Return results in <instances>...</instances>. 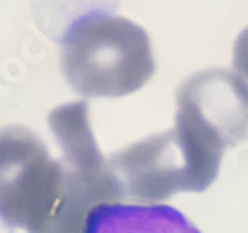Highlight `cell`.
<instances>
[{
  "label": "cell",
  "mask_w": 248,
  "mask_h": 233,
  "mask_svg": "<svg viewBox=\"0 0 248 233\" xmlns=\"http://www.w3.org/2000/svg\"><path fill=\"white\" fill-rule=\"evenodd\" d=\"M63 158H53L33 130H0V219L27 233H84L89 214L124 198L123 186L94 140L86 102L47 116Z\"/></svg>",
  "instance_id": "cell-1"
},
{
  "label": "cell",
  "mask_w": 248,
  "mask_h": 233,
  "mask_svg": "<svg viewBox=\"0 0 248 233\" xmlns=\"http://www.w3.org/2000/svg\"><path fill=\"white\" fill-rule=\"evenodd\" d=\"M60 67L72 90L86 99L135 93L155 72L149 33L128 18L89 13L62 39Z\"/></svg>",
  "instance_id": "cell-2"
},
{
  "label": "cell",
  "mask_w": 248,
  "mask_h": 233,
  "mask_svg": "<svg viewBox=\"0 0 248 233\" xmlns=\"http://www.w3.org/2000/svg\"><path fill=\"white\" fill-rule=\"evenodd\" d=\"M224 149L203 133L175 121L161 132L121 149L108 158L124 198L138 202H163L177 193L208 189L220 170Z\"/></svg>",
  "instance_id": "cell-3"
},
{
  "label": "cell",
  "mask_w": 248,
  "mask_h": 233,
  "mask_svg": "<svg viewBox=\"0 0 248 233\" xmlns=\"http://www.w3.org/2000/svg\"><path fill=\"white\" fill-rule=\"evenodd\" d=\"M175 121L186 123L224 151L248 137V88L236 72L208 68L177 91Z\"/></svg>",
  "instance_id": "cell-4"
},
{
  "label": "cell",
  "mask_w": 248,
  "mask_h": 233,
  "mask_svg": "<svg viewBox=\"0 0 248 233\" xmlns=\"http://www.w3.org/2000/svg\"><path fill=\"white\" fill-rule=\"evenodd\" d=\"M84 233H201L175 207L163 203H103L88 217Z\"/></svg>",
  "instance_id": "cell-5"
},
{
  "label": "cell",
  "mask_w": 248,
  "mask_h": 233,
  "mask_svg": "<svg viewBox=\"0 0 248 233\" xmlns=\"http://www.w3.org/2000/svg\"><path fill=\"white\" fill-rule=\"evenodd\" d=\"M232 67L248 88V27L238 35L232 48Z\"/></svg>",
  "instance_id": "cell-6"
}]
</instances>
